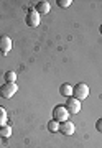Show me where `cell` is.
Instances as JSON below:
<instances>
[{"instance_id": "277c9868", "label": "cell", "mask_w": 102, "mask_h": 148, "mask_svg": "<svg viewBox=\"0 0 102 148\" xmlns=\"http://www.w3.org/2000/svg\"><path fill=\"white\" fill-rule=\"evenodd\" d=\"M25 20H27V25L31 27V28H35V27L40 25V15H38V12L35 10V8H28Z\"/></svg>"}, {"instance_id": "3957f363", "label": "cell", "mask_w": 102, "mask_h": 148, "mask_svg": "<svg viewBox=\"0 0 102 148\" xmlns=\"http://www.w3.org/2000/svg\"><path fill=\"white\" fill-rule=\"evenodd\" d=\"M69 117V112L66 110L64 106H56L53 109V120H56L58 123H63V122L68 120Z\"/></svg>"}, {"instance_id": "4fadbf2b", "label": "cell", "mask_w": 102, "mask_h": 148, "mask_svg": "<svg viewBox=\"0 0 102 148\" xmlns=\"http://www.w3.org/2000/svg\"><path fill=\"white\" fill-rule=\"evenodd\" d=\"M48 130L51 133H54V132H59V123L56 120H51V122H48Z\"/></svg>"}, {"instance_id": "30bf717a", "label": "cell", "mask_w": 102, "mask_h": 148, "mask_svg": "<svg viewBox=\"0 0 102 148\" xmlns=\"http://www.w3.org/2000/svg\"><path fill=\"white\" fill-rule=\"evenodd\" d=\"M7 122H8V117H7V110H5V107L0 106V127L7 125Z\"/></svg>"}, {"instance_id": "5b68a950", "label": "cell", "mask_w": 102, "mask_h": 148, "mask_svg": "<svg viewBox=\"0 0 102 148\" xmlns=\"http://www.w3.org/2000/svg\"><path fill=\"white\" fill-rule=\"evenodd\" d=\"M66 110L69 112V114H77L81 110V101L74 99V97H69L68 101H66Z\"/></svg>"}, {"instance_id": "7c38bea8", "label": "cell", "mask_w": 102, "mask_h": 148, "mask_svg": "<svg viewBox=\"0 0 102 148\" xmlns=\"http://www.w3.org/2000/svg\"><path fill=\"white\" fill-rule=\"evenodd\" d=\"M16 81V73L15 71H7L5 73V82H15Z\"/></svg>"}, {"instance_id": "8992f818", "label": "cell", "mask_w": 102, "mask_h": 148, "mask_svg": "<svg viewBox=\"0 0 102 148\" xmlns=\"http://www.w3.org/2000/svg\"><path fill=\"white\" fill-rule=\"evenodd\" d=\"M12 46H13V43H12L10 38L5 36V35H2V36H0V53L5 56V54L12 49Z\"/></svg>"}, {"instance_id": "8fae6325", "label": "cell", "mask_w": 102, "mask_h": 148, "mask_svg": "<svg viewBox=\"0 0 102 148\" xmlns=\"http://www.w3.org/2000/svg\"><path fill=\"white\" fill-rule=\"evenodd\" d=\"M10 135H12V127L10 125H3V127H0V137L8 138Z\"/></svg>"}, {"instance_id": "7a4b0ae2", "label": "cell", "mask_w": 102, "mask_h": 148, "mask_svg": "<svg viewBox=\"0 0 102 148\" xmlns=\"http://www.w3.org/2000/svg\"><path fill=\"white\" fill-rule=\"evenodd\" d=\"M18 90V86L15 82H5L3 86H0V97L3 99H12L13 95L16 94Z\"/></svg>"}, {"instance_id": "9a60e30c", "label": "cell", "mask_w": 102, "mask_h": 148, "mask_svg": "<svg viewBox=\"0 0 102 148\" xmlns=\"http://www.w3.org/2000/svg\"><path fill=\"white\" fill-rule=\"evenodd\" d=\"M96 130L102 133V119H99V120L96 122Z\"/></svg>"}, {"instance_id": "2e32d148", "label": "cell", "mask_w": 102, "mask_h": 148, "mask_svg": "<svg viewBox=\"0 0 102 148\" xmlns=\"http://www.w3.org/2000/svg\"><path fill=\"white\" fill-rule=\"evenodd\" d=\"M99 32H101V35H102V25H101V27H99Z\"/></svg>"}, {"instance_id": "5bb4252c", "label": "cell", "mask_w": 102, "mask_h": 148, "mask_svg": "<svg viewBox=\"0 0 102 148\" xmlns=\"http://www.w3.org/2000/svg\"><path fill=\"white\" fill-rule=\"evenodd\" d=\"M56 3H58V5L61 7V8H68V7H69L71 3H73V0H58Z\"/></svg>"}, {"instance_id": "9c48e42d", "label": "cell", "mask_w": 102, "mask_h": 148, "mask_svg": "<svg viewBox=\"0 0 102 148\" xmlns=\"http://www.w3.org/2000/svg\"><path fill=\"white\" fill-rule=\"evenodd\" d=\"M59 94L63 95V97H68V99H69L71 95H73V86L63 84L61 87H59Z\"/></svg>"}, {"instance_id": "6da1fadb", "label": "cell", "mask_w": 102, "mask_h": 148, "mask_svg": "<svg viewBox=\"0 0 102 148\" xmlns=\"http://www.w3.org/2000/svg\"><path fill=\"white\" fill-rule=\"evenodd\" d=\"M73 95H74V99H77V101H84L87 95H89V86L86 82H77L73 87Z\"/></svg>"}, {"instance_id": "52a82bcc", "label": "cell", "mask_w": 102, "mask_h": 148, "mask_svg": "<svg viewBox=\"0 0 102 148\" xmlns=\"http://www.w3.org/2000/svg\"><path fill=\"white\" fill-rule=\"evenodd\" d=\"M74 130H76L74 123H73V122H69V120L59 123V132L63 133V135H73V133H74Z\"/></svg>"}, {"instance_id": "ba28073f", "label": "cell", "mask_w": 102, "mask_h": 148, "mask_svg": "<svg viewBox=\"0 0 102 148\" xmlns=\"http://www.w3.org/2000/svg\"><path fill=\"white\" fill-rule=\"evenodd\" d=\"M35 10L38 12V15H46V13H49V3L46 0H41L35 5Z\"/></svg>"}]
</instances>
